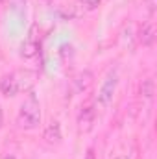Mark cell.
I'll return each mask as SVG.
<instances>
[{"label": "cell", "mask_w": 157, "mask_h": 159, "mask_svg": "<svg viewBox=\"0 0 157 159\" xmlns=\"http://www.w3.org/2000/svg\"><path fill=\"white\" fill-rule=\"evenodd\" d=\"M35 81V74L30 70H17L7 76H4L0 81V91L4 96H15L20 91H28Z\"/></svg>", "instance_id": "cell-1"}, {"label": "cell", "mask_w": 157, "mask_h": 159, "mask_svg": "<svg viewBox=\"0 0 157 159\" xmlns=\"http://www.w3.org/2000/svg\"><path fill=\"white\" fill-rule=\"evenodd\" d=\"M41 122V104L35 98V94H28V98L22 102L19 115H17V124L22 129H34Z\"/></svg>", "instance_id": "cell-2"}, {"label": "cell", "mask_w": 157, "mask_h": 159, "mask_svg": "<svg viewBox=\"0 0 157 159\" xmlns=\"http://www.w3.org/2000/svg\"><path fill=\"white\" fill-rule=\"evenodd\" d=\"M117 85H118V74L117 70H111L107 74V78L104 80L100 91H98V102L100 106H109L113 102V96H115V91H117Z\"/></svg>", "instance_id": "cell-3"}, {"label": "cell", "mask_w": 157, "mask_h": 159, "mask_svg": "<svg viewBox=\"0 0 157 159\" xmlns=\"http://www.w3.org/2000/svg\"><path fill=\"white\" fill-rule=\"evenodd\" d=\"M39 50H41L39 28H37V24H34V26L30 28V32H28L26 41H24L22 46H20V56L26 57V59H32V57H35V56L39 54Z\"/></svg>", "instance_id": "cell-4"}, {"label": "cell", "mask_w": 157, "mask_h": 159, "mask_svg": "<svg viewBox=\"0 0 157 159\" xmlns=\"http://www.w3.org/2000/svg\"><path fill=\"white\" fill-rule=\"evenodd\" d=\"M94 120H96V109L92 106H85L81 107L78 115V129L81 133H87L94 128Z\"/></svg>", "instance_id": "cell-5"}, {"label": "cell", "mask_w": 157, "mask_h": 159, "mask_svg": "<svg viewBox=\"0 0 157 159\" xmlns=\"http://www.w3.org/2000/svg\"><path fill=\"white\" fill-rule=\"evenodd\" d=\"M139 43L142 46H152L155 43V26H154V22L142 24V28L139 30Z\"/></svg>", "instance_id": "cell-6"}, {"label": "cell", "mask_w": 157, "mask_h": 159, "mask_svg": "<svg viewBox=\"0 0 157 159\" xmlns=\"http://www.w3.org/2000/svg\"><path fill=\"white\" fill-rule=\"evenodd\" d=\"M44 139H46L48 143H52V144L61 143V126H59V122H52V124L46 126V129H44Z\"/></svg>", "instance_id": "cell-7"}, {"label": "cell", "mask_w": 157, "mask_h": 159, "mask_svg": "<svg viewBox=\"0 0 157 159\" xmlns=\"http://www.w3.org/2000/svg\"><path fill=\"white\" fill-rule=\"evenodd\" d=\"M91 83H92V74H91L89 70H83V72H79L78 76H76V80H74V85H76V91H78V93L87 91Z\"/></svg>", "instance_id": "cell-8"}, {"label": "cell", "mask_w": 157, "mask_h": 159, "mask_svg": "<svg viewBox=\"0 0 157 159\" xmlns=\"http://www.w3.org/2000/svg\"><path fill=\"white\" fill-rule=\"evenodd\" d=\"M154 93H155V83H154V80L152 78L142 80V83H141V94H142L144 98H152Z\"/></svg>", "instance_id": "cell-9"}, {"label": "cell", "mask_w": 157, "mask_h": 159, "mask_svg": "<svg viewBox=\"0 0 157 159\" xmlns=\"http://www.w3.org/2000/svg\"><path fill=\"white\" fill-rule=\"evenodd\" d=\"M79 2H81V6L85 9H96L102 4V0H79Z\"/></svg>", "instance_id": "cell-10"}, {"label": "cell", "mask_w": 157, "mask_h": 159, "mask_svg": "<svg viewBox=\"0 0 157 159\" xmlns=\"http://www.w3.org/2000/svg\"><path fill=\"white\" fill-rule=\"evenodd\" d=\"M85 159H96V154H94V150H92V148H89V150H87Z\"/></svg>", "instance_id": "cell-11"}, {"label": "cell", "mask_w": 157, "mask_h": 159, "mask_svg": "<svg viewBox=\"0 0 157 159\" xmlns=\"http://www.w3.org/2000/svg\"><path fill=\"white\" fill-rule=\"evenodd\" d=\"M118 159H128V157H118Z\"/></svg>", "instance_id": "cell-12"}]
</instances>
